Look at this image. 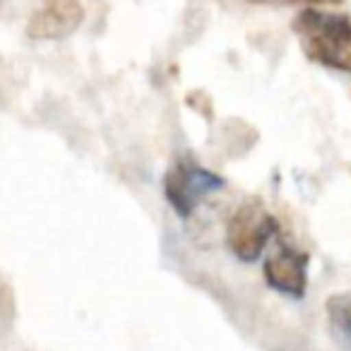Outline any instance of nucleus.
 <instances>
[{
    "mask_svg": "<svg viewBox=\"0 0 351 351\" xmlns=\"http://www.w3.org/2000/svg\"><path fill=\"white\" fill-rule=\"evenodd\" d=\"M291 29L296 32L308 60L322 68L351 73V20L346 15L308 8L298 12Z\"/></svg>",
    "mask_w": 351,
    "mask_h": 351,
    "instance_id": "f257e3e1",
    "label": "nucleus"
},
{
    "mask_svg": "<svg viewBox=\"0 0 351 351\" xmlns=\"http://www.w3.org/2000/svg\"><path fill=\"white\" fill-rule=\"evenodd\" d=\"M279 221L263 202H243L226 224V248L241 263H253L277 239Z\"/></svg>",
    "mask_w": 351,
    "mask_h": 351,
    "instance_id": "7ed1b4c3",
    "label": "nucleus"
},
{
    "mask_svg": "<svg viewBox=\"0 0 351 351\" xmlns=\"http://www.w3.org/2000/svg\"><path fill=\"white\" fill-rule=\"evenodd\" d=\"M226 181L219 173L197 164L193 156H176L164 176V197L171 210L188 219L202 200L212 193L221 191Z\"/></svg>",
    "mask_w": 351,
    "mask_h": 351,
    "instance_id": "f03ea898",
    "label": "nucleus"
},
{
    "mask_svg": "<svg viewBox=\"0 0 351 351\" xmlns=\"http://www.w3.org/2000/svg\"><path fill=\"white\" fill-rule=\"evenodd\" d=\"M308 265L311 258L303 250L277 241V248L265 260V282L269 289L291 298H303L308 289Z\"/></svg>",
    "mask_w": 351,
    "mask_h": 351,
    "instance_id": "20e7f679",
    "label": "nucleus"
},
{
    "mask_svg": "<svg viewBox=\"0 0 351 351\" xmlns=\"http://www.w3.org/2000/svg\"><path fill=\"white\" fill-rule=\"evenodd\" d=\"M253 3H272V0H253ZM284 3H313V5H317V3H341V0H284Z\"/></svg>",
    "mask_w": 351,
    "mask_h": 351,
    "instance_id": "0eeeda50",
    "label": "nucleus"
},
{
    "mask_svg": "<svg viewBox=\"0 0 351 351\" xmlns=\"http://www.w3.org/2000/svg\"><path fill=\"white\" fill-rule=\"evenodd\" d=\"M84 20V8L80 0H46L44 5L36 8L29 17L27 34L32 39L58 41L70 36Z\"/></svg>",
    "mask_w": 351,
    "mask_h": 351,
    "instance_id": "39448f33",
    "label": "nucleus"
},
{
    "mask_svg": "<svg viewBox=\"0 0 351 351\" xmlns=\"http://www.w3.org/2000/svg\"><path fill=\"white\" fill-rule=\"evenodd\" d=\"M330 335L344 351H351V291H337L325 301Z\"/></svg>",
    "mask_w": 351,
    "mask_h": 351,
    "instance_id": "423d86ee",
    "label": "nucleus"
}]
</instances>
